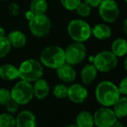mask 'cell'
<instances>
[{
	"label": "cell",
	"instance_id": "1",
	"mask_svg": "<svg viewBox=\"0 0 127 127\" xmlns=\"http://www.w3.org/2000/svg\"><path fill=\"white\" fill-rule=\"evenodd\" d=\"M95 98L99 105L112 107L121 96L118 86L110 80H102L95 87Z\"/></svg>",
	"mask_w": 127,
	"mask_h": 127
},
{
	"label": "cell",
	"instance_id": "2",
	"mask_svg": "<svg viewBox=\"0 0 127 127\" xmlns=\"http://www.w3.org/2000/svg\"><path fill=\"white\" fill-rule=\"evenodd\" d=\"M40 62L49 68H58L66 62L64 49L57 45L48 46L41 52Z\"/></svg>",
	"mask_w": 127,
	"mask_h": 127
},
{
	"label": "cell",
	"instance_id": "3",
	"mask_svg": "<svg viewBox=\"0 0 127 127\" xmlns=\"http://www.w3.org/2000/svg\"><path fill=\"white\" fill-rule=\"evenodd\" d=\"M43 66L40 61L35 59H27L18 67L19 78L30 83L42 78L43 75Z\"/></svg>",
	"mask_w": 127,
	"mask_h": 127
},
{
	"label": "cell",
	"instance_id": "4",
	"mask_svg": "<svg viewBox=\"0 0 127 127\" xmlns=\"http://www.w3.org/2000/svg\"><path fill=\"white\" fill-rule=\"evenodd\" d=\"M67 31L74 42H85L92 36V27L83 19H73L67 24Z\"/></svg>",
	"mask_w": 127,
	"mask_h": 127
},
{
	"label": "cell",
	"instance_id": "5",
	"mask_svg": "<svg viewBox=\"0 0 127 127\" xmlns=\"http://www.w3.org/2000/svg\"><path fill=\"white\" fill-rule=\"evenodd\" d=\"M11 99L19 105H27L34 98L33 87L30 82L21 80L13 86L10 90Z\"/></svg>",
	"mask_w": 127,
	"mask_h": 127
},
{
	"label": "cell",
	"instance_id": "6",
	"mask_svg": "<svg viewBox=\"0 0 127 127\" xmlns=\"http://www.w3.org/2000/svg\"><path fill=\"white\" fill-rule=\"evenodd\" d=\"M118 57L111 50H103L94 55V64L98 72L109 73L118 66Z\"/></svg>",
	"mask_w": 127,
	"mask_h": 127
},
{
	"label": "cell",
	"instance_id": "7",
	"mask_svg": "<svg viewBox=\"0 0 127 127\" xmlns=\"http://www.w3.org/2000/svg\"><path fill=\"white\" fill-rule=\"evenodd\" d=\"M66 62L72 66L78 65L87 57V48L83 42H74L64 49Z\"/></svg>",
	"mask_w": 127,
	"mask_h": 127
},
{
	"label": "cell",
	"instance_id": "8",
	"mask_svg": "<svg viewBox=\"0 0 127 127\" xmlns=\"http://www.w3.org/2000/svg\"><path fill=\"white\" fill-rule=\"evenodd\" d=\"M29 28L32 35L36 37H44L51 30V21L45 14L35 15L29 21Z\"/></svg>",
	"mask_w": 127,
	"mask_h": 127
},
{
	"label": "cell",
	"instance_id": "9",
	"mask_svg": "<svg viewBox=\"0 0 127 127\" xmlns=\"http://www.w3.org/2000/svg\"><path fill=\"white\" fill-rule=\"evenodd\" d=\"M100 18L106 24H112L119 17L120 10L115 0H102L98 7Z\"/></svg>",
	"mask_w": 127,
	"mask_h": 127
},
{
	"label": "cell",
	"instance_id": "10",
	"mask_svg": "<svg viewBox=\"0 0 127 127\" xmlns=\"http://www.w3.org/2000/svg\"><path fill=\"white\" fill-rule=\"evenodd\" d=\"M117 120L118 118L110 107L102 106L94 113V126L96 127H111Z\"/></svg>",
	"mask_w": 127,
	"mask_h": 127
},
{
	"label": "cell",
	"instance_id": "11",
	"mask_svg": "<svg viewBox=\"0 0 127 127\" xmlns=\"http://www.w3.org/2000/svg\"><path fill=\"white\" fill-rule=\"evenodd\" d=\"M88 97V90L85 86L79 83L72 84L68 87L67 96L68 99L74 104H81Z\"/></svg>",
	"mask_w": 127,
	"mask_h": 127
},
{
	"label": "cell",
	"instance_id": "12",
	"mask_svg": "<svg viewBox=\"0 0 127 127\" xmlns=\"http://www.w3.org/2000/svg\"><path fill=\"white\" fill-rule=\"evenodd\" d=\"M56 74L58 78L64 83H72L76 80L77 73L72 65L65 63L56 68Z\"/></svg>",
	"mask_w": 127,
	"mask_h": 127
},
{
	"label": "cell",
	"instance_id": "13",
	"mask_svg": "<svg viewBox=\"0 0 127 127\" xmlns=\"http://www.w3.org/2000/svg\"><path fill=\"white\" fill-rule=\"evenodd\" d=\"M16 127H36V118L30 111H22L16 117Z\"/></svg>",
	"mask_w": 127,
	"mask_h": 127
},
{
	"label": "cell",
	"instance_id": "14",
	"mask_svg": "<svg viewBox=\"0 0 127 127\" xmlns=\"http://www.w3.org/2000/svg\"><path fill=\"white\" fill-rule=\"evenodd\" d=\"M32 87H33L34 97H35L38 99H45L50 92L49 83L42 78H40L35 81H34Z\"/></svg>",
	"mask_w": 127,
	"mask_h": 127
},
{
	"label": "cell",
	"instance_id": "15",
	"mask_svg": "<svg viewBox=\"0 0 127 127\" xmlns=\"http://www.w3.org/2000/svg\"><path fill=\"white\" fill-rule=\"evenodd\" d=\"M98 70L93 63L86 64L80 71V80L85 85H90L96 80Z\"/></svg>",
	"mask_w": 127,
	"mask_h": 127
},
{
	"label": "cell",
	"instance_id": "16",
	"mask_svg": "<svg viewBox=\"0 0 127 127\" xmlns=\"http://www.w3.org/2000/svg\"><path fill=\"white\" fill-rule=\"evenodd\" d=\"M92 35L98 40H106L112 35V30L106 23L97 24L92 28Z\"/></svg>",
	"mask_w": 127,
	"mask_h": 127
},
{
	"label": "cell",
	"instance_id": "17",
	"mask_svg": "<svg viewBox=\"0 0 127 127\" xmlns=\"http://www.w3.org/2000/svg\"><path fill=\"white\" fill-rule=\"evenodd\" d=\"M7 38L10 42L11 48L13 47L16 48V49H21V48L24 47L26 45L27 37L22 31L13 30V31L9 33Z\"/></svg>",
	"mask_w": 127,
	"mask_h": 127
},
{
	"label": "cell",
	"instance_id": "18",
	"mask_svg": "<svg viewBox=\"0 0 127 127\" xmlns=\"http://www.w3.org/2000/svg\"><path fill=\"white\" fill-rule=\"evenodd\" d=\"M0 78L3 80H14L19 78L18 67L12 64H4L0 67Z\"/></svg>",
	"mask_w": 127,
	"mask_h": 127
},
{
	"label": "cell",
	"instance_id": "19",
	"mask_svg": "<svg viewBox=\"0 0 127 127\" xmlns=\"http://www.w3.org/2000/svg\"><path fill=\"white\" fill-rule=\"evenodd\" d=\"M111 51L118 58L126 56L127 55V41L122 37L116 38L111 44Z\"/></svg>",
	"mask_w": 127,
	"mask_h": 127
},
{
	"label": "cell",
	"instance_id": "20",
	"mask_svg": "<svg viewBox=\"0 0 127 127\" xmlns=\"http://www.w3.org/2000/svg\"><path fill=\"white\" fill-rule=\"evenodd\" d=\"M75 122L77 127H94V114L88 111H81L77 115Z\"/></svg>",
	"mask_w": 127,
	"mask_h": 127
},
{
	"label": "cell",
	"instance_id": "21",
	"mask_svg": "<svg viewBox=\"0 0 127 127\" xmlns=\"http://www.w3.org/2000/svg\"><path fill=\"white\" fill-rule=\"evenodd\" d=\"M112 107L118 119L127 117V97L124 95L120 96Z\"/></svg>",
	"mask_w": 127,
	"mask_h": 127
},
{
	"label": "cell",
	"instance_id": "22",
	"mask_svg": "<svg viewBox=\"0 0 127 127\" xmlns=\"http://www.w3.org/2000/svg\"><path fill=\"white\" fill-rule=\"evenodd\" d=\"M48 10L47 0H32L30 3V10L35 15L45 14Z\"/></svg>",
	"mask_w": 127,
	"mask_h": 127
},
{
	"label": "cell",
	"instance_id": "23",
	"mask_svg": "<svg viewBox=\"0 0 127 127\" xmlns=\"http://www.w3.org/2000/svg\"><path fill=\"white\" fill-rule=\"evenodd\" d=\"M0 127H16V118L9 112L0 114Z\"/></svg>",
	"mask_w": 127,
	"mask_h": 127
},
{
	"label": "cell",
	"instance_id": "24",
	"mask_svg": "<svg viewBox=\"0 0 127 127\" xmlns=\"http://www.w3.org/2000/svg\"><path fill=\"white\" fill-rule=\"evenodd\" d=\"M68 87L63 83L57 84L53 88V95L57 99H65L67 96Z\"/></svg>",
	"mask_w": 127,
	"mask_h": 127
},
{
	"label": "cell",
	"instance_id": "25",
	"mask_svg": "<svg viewBox=\"0 0 127 127\" xmlns=\"http://www.w3.org/2000/svg\"><path fill=\"white\" fill-rule=\"evenodd\" d=\"M11 49V46L7 36L0 37V59L5 57Z\"/></svg>",
	"mask_w": 127,
	"mask_h": 127
},
{
	"label": "cell",
	"instance_id": "26",
	"mask_svg": "<svg viewBox=\"0 0 127 127\" xmlns=\"http://www.w3.org/2000/svg\"><path fill=\"white\" fill-rule=\"evenodd\" d=\"M75 11L77 12L80 17H87L91 15L92 12V7L89 6L87 3H86L85 2H80L79 3V5L76 7Z\"/></svg>",
	"mask_w": 127,
	"mask_h": 127
},
{
	"label": "cell",
	"instance_id": "27",
	"mask_svg": "<svg viewBox=\"0 0 127 127\" xmlns=\"http://www.w3.org/2000/svg\"><path fill=\"white\" fill-rule=\"evenodd\" d=\"M60 1L64 9L69 11H73L75 10L76 7L81 2V0H60Z\"/></svg>",
	"mask_w": 127,
	"mask_h": 127
},
{
	"label": "cell",
	"instance_id": "28",
	"mask_svg": "<svg viewBox=\"0 0 127 127\" xmlns=\"http://www.w3.org/2000/svg\"><path fill=\"white\" fill-rule=\"evenodd\" d=\"M10 99V91L3 87H0V105H5Z\"/></svg>",
	"mask_w": 127,
	"mask_h": 127
},
{
	"label": "cell",
	"instance_id": "29",
	"mask_svg": "<svg viewBox=\"0 0 127 127\" xmlns=\"http://www.w3.org/2000/svg\"><path fill=\"white\" fill-rule=\"evenodd\" d=\"M19 106H20V105H19L18 103H17L15 100H13L12 99H10V100L9 101L6 105H5L7 112H9V113H11V114L17 112V111H18V109H19Z\"/></svg>",
	"mask_w": 127,
	"mask_h": 127
},
{
	"label": "cell",
	"instance_id": "30",
	"mask_svg": "<svg viewBox=\"0 0 127 127\" xmlns=\"http://www.w3.org/2000/svg\"><path fill=\"white\" fill-rule=\"evenodd\" d=\"M118 88H119L121 95L127 96V76L120 80L119 86H118Z\"/></svg>",
	"mask_w": 127,
	"mask_h": 127
},
{
	"label": "cell",
	"instance_id": "31",
	"mask_svg": "<svg viewBox=\"0 0 127 127\" xmlns=\"http://www.w3.org/2000/svg\"><path fill=\"white\" fill-rule=\"evenodd\" d=\"M84 2L92 8H98L101 3L102 0H84Z\"/></svg>",
	"mask_w": 127,
	"mask_h": 127
},
{
	"label": "cell",
	"instance_id": "32",
	"mask_svg": "<svg viewBox=\"0 0 127 127\" xmlns=\"http://www.w3.org/2000/svg\"><path fill=\"white\" fill-rule=\"evenodd\" d=\"M10 11L13 16H17L19 12V6L17 3H11L10 5Z\"/></svg>",
	"mask_w": 127,
	"mask_h": 127
},
{
	"label": "cell",
	"instance_id": "33",
	"mask_svg": "<svg viewBox=\"0 0 127 127\" xmlns=\"http://www.w3.org/2000/svg\"><path fill=\"white\" fill-rule=\"evenodd\" d=\"M34 16H35V14H34L30 10H28V11H26V13H25V17H26V19L28 21L31 20V19L34 17Z\"/></svg>",
	"mask_w": 127,
	"mask_h": 127
},
{
	"label": "cell",
	"instance_id": "34",
	"mask_svg": "<svg viewBox=\"0 0 127 127\" xmlns=\"http://www.w3.org/2000/svg\"><path fill=\"white\" fill-rule=\"evenodd\" d=\"M111 127H125L124 125L122 124V123L120 122V121H119V120H117L115 123H114L113 125H112Z\"/></svg>",
	"mask_w": 127,
	"mask_h": 127
},
{
	"label": "cell",
	"instance_id": "35",
	"mask_svg": "<svg viewBox=\"0 0 127 127\" xmlns=\"http://www.w3.org/2000/svg\"><path fill=\"white\" fill-rule=\"evenodd\" d=\"M123 30H124V32L127 35V17L124 20V23H123Z\"/></svg>",
	"mask_w": 127,
	"mask_h": 127
},
{
	"label": "cell",
	"instance_id": "36",
	"mask_svg": "<svg viewBox=\"0 0 127 127\" xmlns=\"http://www.w3.org/2000/svg\"><path fill=\"white\" fill-rule=\"evenodd\" d=\"M2 36H5V30L3 28L0 27V37H2Z\"/></svg>",
	"mask_w": 127,
	"mask_h": 127
},
{
	"label": "cell",
	"instance_id": "37",
	"mask_svg": "<svg viewBox=\"0 0 127 127\" xmlns=\"http://www.w3.org/2000/svg\"><path fill=\"white\" fill-rule=\"evenodd\" d=\"M124 67L126 71L127 72V55H126V59H125V62H124Z\"/></svg>",
	"mask_w": 127,
	"mask_h": 127
},
{
	"label": "cell",
	"instance_id": "38",
	"mask_svg": "<svg viewBox=\"0 0 127 127\" xmlns=\"http://www.w3.org/2000/svg\"><path fill=\"white\" fill-rule=\"evenodd\" d=\"M88 60H89V62H90V63H93L94 60V55H90V56L88 57Z\"/></svg>",
	"mask_w": 127,
	"mask_h": 127
},
{
	"label": "cell",
	"instance_id": "39",
	"mask_svg": "<svg viewBox=\"0 0 127 127\" xmlns=\"http://www.w3.org/2000/svg\"><path fill=\"white\" fill-rule=\"evenodd\" d=\"M64 127H77L76 126H64Z\"/></svg>",
	"mask_w": 127,
	"mask_h": 127
},
{
	"label": "cell",
	"instance_id": "40",
	"mask_svg": "<svg viewBox=\"0 0 127 127\" xmlns=\"http://www.w3.org/2000/svg\"><path fill=\"white\" fill-rule=\"evenodd\" d=\"M124 1H125V2H126V3H127V0H124Z\"/></svg>",
	"mask_w": 127,
	"mask_h": 127
},
{
	"label": "cell",
	"instance_id": "41",
	"mask_svg": "<svg viewBox=\"0 0 127 127\" xmlns=\"http://www.w3.org/2000/svg\"><path fill=\"white\" fill-rule=\"evenodd\" d=\"M126 127H127V123H126Z\"/></svg>",
	"mask_w": 127,
	"mask_h": 127
},
{
	"label": "cell",
	"instance_id": "42",
	"mask_svg": "<svg viewBox=\"0 0 127 127\" xmlns=\"http://www.w3.org/2000/svg\"><path fill=\"white\" fill-rule=\"evenodd\" d=\"M126 41H127V40H126Z\"/></svg>",
	"mask_w": 127,
	"mask_h": 127
}]
</instances>
